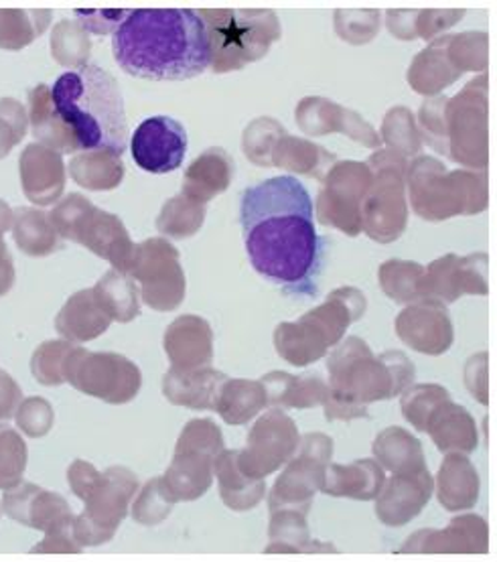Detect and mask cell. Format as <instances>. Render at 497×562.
Masks as SVG:
<instances>
[{"mask_svg":"<svg viewBox=\"0 0 497 562\" xmlns=\"http://www.w3.org/2000/svg\"><path fill=\"white\" fill-rule=\"evenodd\" d=\"M244 244L256 272L295 299L317 296L323 238L309 191L295 177H272L246 189L240 203Z\"/></svg>","mask_w":497,"mask_h":562,"instance_id":"obj_1","label":"cell"},{"mask_svg":"<svg viewBox=\"0 0 497 562\" xmlns=\"http://www.w3.org/2000/svg\"><path fill=\"white\" fill-rule=\"evenodd\" d=\"M116 64L135 78L185 81L212 67L202 16L191 9L131 11L112 40Z\"/></svg>","mask_w":497,"mask_h":562,"instance_id":"obj_2","label":"cell"},{"mask_svg":"<svg viewBox=\"0 0 497 562\" xmlns=\"http://www.w3.org/2000/svg\"><path fill=\"white\" fill-rule=\"evenodd\" d=\"M52 100L61 121L76 136L80 150L126 153L128 122L118 81L106 69L83 66L59 76Z\"/></svg>","mask_w":497,"mask_h":562,"instance_id":"obj_3","label":"cell"},{"mask_svg":"<svg viewBox=\"0 0 497 562\" xmlns=\"http://www.w3.org/2000/svg\"><path fill=\"white\" fill-rule=\"evenodd\" d=\"M329 375L327 416L350 420L365 416L370 402L386 401L408 389L415 380V368L398 351L374 358L360 337H350L329 358Z\"/></svg>","mask_w":497,"mask_h":562,"instance_id":"obj_4","label":"cell"},{"mask_svg":"<svg viewBox=\"0 0 497 562\" xmlns=\"http://www.w3.org/2000/svg\"><path fill=\"white\" fill-rule=\"evenodd\" d=\"M429 145L473 169L487 165V74L471 80L458 95H432L420 110Z\"/></svg>","mask_w":497,"mask_h":562,"instance_id":"obj_5","label":"cell"},{"mask_svg":"<svg viewBox=\"0 0 497 562\" xmlns=\"http://www.w3.org/2000/svg\"><path fill=\"white\" fill-rule=\"evenodd\" d=\"M197 13L207 31L215 74L260 61L281 40L279 14L269 9H207Z\"/></svg>","mask_w":497,"mask_h":562,"instance_id":"obj_6","label":"cell"},{"mask_svg":"<svg viewBox=\"0 0 497 562\" xmlns=\"http://www.w3.org/2000/svg\"><path fill=\"white\" fill-rule=\"evenodd\" d=\"M365 299L358 289H339L303 319L279 325L274 335L276 349L293 366L317 362L343 337L351 323L362 317Z\"/></svg>","mask_w":497,"mask_h":562,"instance_id":"obj_7","label":"cell"},{"mask_svg":"<svg viewBox=\"0 0 497 562\" xmlns=\"http://www.w3.org/2000/svg\"><path fill=\"white\" fill-rule=\"evenodd\" d=\"M406 173L413 207L429 222H443L459 214H479L487 205L485 175L447 173L443 165L430 157L415 161Z\"/></svg>","mask_w":497,"mask_h":562,"instance_id":"obj_8","label":"cell"},{"mask_svg":"<svg viewBox=\"0 0 497 562\" xmlns=\"http://www.w3.org/2000/svg\"><path fill=\"white\" fill-rule=\"evenodd\" d=\"M69 483L76 496L88 502V512L76 522V536L86 544H102L126 514L128 497L136 490L135 475L121 468L100 475L86 461H76L69 468Z\"/></svg>","mask_w":497,"mask_h":562,"instance_id":"obj_9","label":"cell"},{"mask_svg":"<svg viewBox=\"0 0 497 562\" xmlns=\"http://www.w3.org/2000/svg\"><path fill=\"white\" fill-rule=\"evenodd\" d=\"M489 37L482 31L441 35L413 59L408 67L410 88L422 95H437L465 71H487Z\"/></svg>","mask_w":497,"mask_h":562,"instance_id":"obj_10","label":"cell"},{"mask_svg":"<svg viewBox=\"0 0 497 562\" xmlns=\"http://www.w3.org/2000/svg\"><path fill=\"white\" fill-rule=\"evenodd\" d=\"M49 217L59 238L78 241L126 274L136 244L131 240L118 215L106 214L83 195L71 193Z\"/></svg>","mask_w":497,"mask_h":562,"instance_id":"obj_11","label":"cell"},{"mask_svg":"<svg viewBox=\"0 0 497 562\" xmlns=\"http://www.w3.org/2000/svg\"><path fill=\"white\" fill-rule=\"evenodd\" d=\"M372 188L362 205V228L376 241H394L406 228V162L394 150H382L370 161Z\"/></svg>","mask_w":497,"mask_h":562,"instance_id":"obj_12","label":"cell"},{"mask_svg":"<svg viewBox=\"0 0 497 562\" xmlns=\"http://www.w3.org/2000/svg\"><path fill=\"white\" fill-rule=\"evenodd\" d=\"M66 382L110 404L131 402L140 390V370L118 353H90L74 348L66 362Z\"/></svg>","mask_w":497,"mask_h":562,"instance_id":"obj_13","label":"cell"},{"mask_svg":"<svg viewBox=\"0 0 497 562\" xmlns=\"http://www.w3.org/2000/svg\"><path fill=\"white\" fill-rule=\"evenodd\" d=\"M126 274L140 284L143 301L155 311H173L185 296V277L169 241L153 238L135 246Z\"/></svg>","mask_w":497,"mask_h":562,"instance_id":"obj_14","label":"cell"},{"mask_svg":"<svg viewBox=\"0 0 497 562\" xmlns=\"http://www.w3.org/2000/svg\"><path fill=\"white\" fill-rule=\"evenodd\" d=\"M372 169L363 162H339L327 179L319 195V220L348 236L362 232V205L372 188Z\"/></svg>","mask_w":497,"mask_h":562,"instance_id":"obj_15","label":"cell"},{"mask_svg":"<svg viewBox=\"0 0 497 562\" xmlns=\"http://www.w3.org/2000/svg\"><path fill=\"white\" fill-rule=\"evenodd\" d=\"M131 153L136 165L153 175L171 173L183 165L188 153V131L171 116H150L140 122Z\"/></svg>","mask_w":497,"mask_h":562,"instance_id":"obj_16","label":"cell"},{"mask_svg":"<svg viewBox=\"0 0 497 562\" xmlns=\"http://www.w3.org/2000/svg\"><path fill=\"white\" fill-rule=\"evenodd\" d=\"M463 293H487V256H444L432 262L422 277V301L455 303Z\"/></svg>","mask_w":497,"mask_h":562,"instance_id":"obj_17","label":"cell"},{"mask_svg":"<svg viewBox=\"0 0 497 562\" xmlns=\"http://www.w3.org/2000/svg\"><path fill=\"white\" fill-rule=\"evenodd\" d=\"M298 442V430L289 416L272 411L256 423L248 439V449L238 456V465L248 473H267L279 468L286 457L295 451Z\"/></svg>","mask_w":497,"mask_h":562,"instance_id":"obj_18","label":"cell"},{"mask_svg":"<svg viewBox=\"0 0 497 562\" xmlns=\"http://www.w3.org/2000/svg\"><path fill=\"white\" fill-rule=\"evenodd\" d=\"M296 122L303 133L310 136H321L329 133H346L353 140L362 143L363 147H377L380 138L376 131L363 121L353 110L339 106L327 98L310 95L298 102Z\"/></svg>","mask_w":497,"mask_h":562,"instance_id":"obj_19","label":"cell"},{"mask_svg":"<svg viewBox=\"0 0 497 562\" xmlns=\"http://www.w3.org/2000/svg\"><path fill=\"white\" fill-rule=\"evenodd\" d=\"M2 509L16 522L45 530L47 535H57L59 530L68 528L71 520L69 506L61 497L29 483H19L7 490L2 497Z\"/></svg>","mask_w":497,"mask_h":562,"instance_id":"obj_20","label":"cell"},{"mask_svg":"<svg viewBox=\"0 0 497 562\" xmlns=\"http://www.w3.org/2000/svg\"><path fill=\"white\" fill-rule=\"evenodd\" d=\"M396 331L406 346L429 356L444 353L453 344L451 319L434 301H425L403 311L396 319Z\"/></svg>","mask_w":497,"mask_h":562,"instance_id":"obj_21","label":"cell"},{"mask_svg":"<svg viewBox=\"0 0 497 562\" xmlns=\"http://www.w3.org/2000/svg\"><path fill=\"white\" fill-rule=\"evenodd\" d=\"M19 173L27 200L37 205H52L66 188V165L61 155L39 143L29 145L21 153Z\"/></svg>","mask_w":497,"mask_h":562,"instance_id":"obj_22","label":"cell"},{"mask_svg":"<svg viewBox=\"0 0 497 562\" xmlns=\"http://www.w3.org/2000/svg\"><path fill=\"white\" fill-rule=\"evenodd\" d=\"M165 349L169 360L173 362L171 370L176 372L202 370L212 362V356H214L212 329L200 317H193V315L179 317L167 329Z\"/></svg>","mask_w":497,"mask_h":562,"instance_id":"obj_23","label":"cell"},{"mask_svg":"<svg viewBox=\"0 0 497 562\" xmlns=\"http://www.w3.org/2000/svg\"><path fill=\"white\" fill-rule=\"evenodd\" d=\"M112 319L100 307L94 289H86L69 299L55 319V329L66 341H92L106 331Z\"/></svg>","mask_w":497,"mask_h":562,"instance_id":"obj_24","label":"cell"},{"mask_svg":"<svg viewBox=\"0 0 497 562\" xmlns=\"http://www.w3.org/2000/svg\"><path fill=\"white\" fill-rule=\"evenodd\" d=\"M29 122L43 147L52 148L59 155L80 150L76 136L55 110L52 88L45 83L29 92Z\"/></svg>","mask_w":497,"mask_h":562,"instance_id":"obj_25","label":"cell"},{"mask_svg":"<svg viewBox=\"0 0 497 562\" xmlns=\"http://www.w3.org/2000/svg\"><path fill=\"white\" fill-rule=\"evenodd\" d=\"M231 171H234V162L226 150L222 148L205 150L185 173L183 195L203 205L205 201L212 200L217 193L228 189Z\"/></svg>","mask_w":497,"mask_h":562,"instance_id":"obj_26","label":"cell"},{"mask_svg":"<svg viewBox=\"0 0 497 562\" xmlns=\"http://www.w3.org/2000/svg\"><path fill=\"white\" fill-rule=\"evenodd\" d=\"M226 375L215 370H193V372H167L165 375V396L173 404L191 406V408H215V401Z\"/></svg>","mask_w":497,"mask_h":562,"instance_id":"obj_27","label":"cell"},{"mask_svg":"<svg viewBox=\"0 0 497 562\" xmlns=\"http://www.w3.org/2000/svg\"><path fill=\"white\" fill-rule=\"evenodd\" d=\"M465 16V11L451 9H418V11H388L386 25L396 40H437L447 29L455 27Z\"/></svg>","mask_w":497,"mask_h":562,"instance_id":"obj_28","label":"cell"},{"mask_svg":"<svg viewBox=\"0 0 497 562\" xmlns=\"http://www.w3.org/2000/svg\"><path fill=\"white\" fill-rule=\"evenodd\" d=\"M427 430L441 451L471 453L477 445L475 423L465 408L447 401L430 416Z\"/></svg>","mask_w":497,"mask_h":562,"instance_id":"obj_29","label":"cell"},{"mask_svg":"<svg viewBox=\"0 0 497 562\" xmlns=\"http://www.w3.org/2000/svg\"><path fill=\"white\" fill-rule=\"evenodd\" d=\"M267 401L289 408H313L327 401L329 389L317 374L289 375L284 372L264 375L262 382Z\"/></svg>","mask_w":497,"mask_h":562,"instance_id":"obj_30","label":"cell"},{"mask_svg":"<svg viewBox=\"0 0 497 562\" xmlns=\"http://www.w3.org/2000/svg\"><path fill=\"white\" fill-rule=\"evenodd\" d=\"M13 238L16 248L27 256L54 255L59 250V234L52 217L39 210L19 207L13 214Z\"/></svg>","mask_w":497,"mask_h":562,"instance_id":"obj_31","label":"cell"},{"mask_svg":"<svg viewBox=\"0 0 497 562\" xmlns=\"http://www.w3.org/2000/svg\"><path fill=\"white\" fill-rule=\"evenodd\" d=\"M267 404L269 401L262 384L250 380H226L217 394L215 411L229 425H244Z\"/></svg>","mask_w":497,"mask_h":562,"instance_id":"obj_32","label":"cell"},{"mask_svg":"<svg viewBox=\"0 0 497 562\" xmlns=\"http://www.w3.org/2000/svg\"><path fill=\"white\" fill-rule=\"evenodd\" d=\"M69 175L83 189L108 191L121 186L124 165L121 157L108 150H88L69 161Z\"/></svg>","mask_w":497,"mask_h":562,"instance_id":"obj_33","label":"cell"},{"mask_svg":"<svg viewBox=\"0 0 497 562\" xmlns=\"http://www.w3.org/2000/svg\"><path fill=\"white\" fill-rule=\"evenodd\" d=\"M94 295L112 322H133L140 313L135 282L116 268H112L100 279L94 286Z\"/></svg>","mask_w":497,"mask_h":562,"instance_id":"obj_34","label":"cell"},{"mask_svg":"<svg viewBox=\"0 0 497 562\" xmlns=\"http://www.w3.org/2000/svg\"><path fill=\"white\" fill-rule=\"evenodd\" d=\"M52 11L0 9V49L21 52L45 33L52 23Z\"/></svg>","mask_w":497,"mask_h":562,"instance_id":"obj_35","label":"cell"},{"mask_svg":"<svg viewBox=\"0 0 497 562\" xmlns=\"http://www.w3.org/2000/svg\"><path fill=\"white\" fill-rule=\"evenodd\" d=\"M334 157L325 148L313 145L310 140H301L291 134H283L272 150L270 165L283 167L295 173H307L310 177H323L327 165Z\"/></svg>","mask_w":497,"mask_h":562,"instance_id":"obj_36","label":"cell"},{"mask_svg":"<svg viewBox=\"0 0 497 562\" xmlns=\"http://www.w3.org/2000/svg\"><path fill=\"white\" fill-rule=\"evenodd\" d=\"M92 54V41L78 21H61L52 33V55L59 66L80 69L88 66Z\"/></svg>","mask_w":497,"mask_h":562,"instance_id":"obj_37","label":"cell"},{"mask_svg":"<svg viewBox=\"0 0 497 562\" xmlns=\"http://www.w3.org/2000/svg\"><path fill=\"white\" fill-rule=\"evenodd\" d=\"M422 277L425 268L415 262L391 260L380 268L382 291L396 303L422 301Z\"/></svg>","mask_w":497,"mask_h":562,"instance_id":"obj_38","label":"cell"},{"mask_svg":"<svg viewBox=\"0 0 497 562\" xmlns=\"http://www.w3.org/2000/svg\"><path fill=\"white\" fill-rule=\"evenodd\" d=\"M203 215L205 212L202 203L189 200L181 193L179 198L165 203L161 215L157 220V228L173 238H188L202 228Z\"/></svg>","mask_w":497,"mask_h":562,"instance_id":"obj_39","label":"cell"},{"mask_svg":"<svg viewBox=\"0 0 497 562\" xmlns=\"http://www.w3.org/2000/svg\"><path fill=\"white\" fill-rule=\"evenodd\" d=\"M374 451L380 459H384L388 468H398V465L413 469L425 468L420 442L398 427L384 430L376 439Z\"/></svg>","mask_w":497,"mask_h":562,"instance_id":"obj_40","label":"cell"},{"mask_svg":"<svg viewBox=\"0 0 497 562\" xmlns=\"http://www.w3.org/2000/svg\"><path fill=\"white\" fill-rule=\"evenodd\" d=\"M71 341H47L37 348L31 360V372L43 386H59L66 382V362L71 349Z\"/></svg>","mask_w":497,"mask_h":562,"instance_id":"obj_41","label":"cell"},{"mask_svg":"<svg viewBox=\"0 0 497 562\" xmlns=\"http://www.w3.org/2000/svg\"><path fill=\"white\" fill-rule=\"evenodd\" d=\"M27 468V445L16 430L0 425V490H11L23 480Z\"/></svg>","mask_w":497,"mask_h":562,"instance_id":"obj_42","label":"cell"},{"mask_svg":"<svg viewBox=\"0 0 497 562\" xmlns=\"http://www.w3.org/2000/svg\"><path fill=\"white\" fill-rule=\"evenodd\" d=\"M384 140L394 148V153L417 155L420 153V134L417 122L408 108H392L382 126Z\"/></svg>","mask_w":497,"mask_h":562,"instance_id":"obj_43","label":"cell"},{"mask_svg":"<svg viewBox=\"0 0 497 562\" xmlns=\"http://www.w3.org/2000/svg\"><path fill=\"white\" fill-rule=\"evenodd\" d=\"M447 401H449L447 390L425 384L404 394L403 413L410 425H415L418 430H427L430 416L434 415V411Z\"/></svg>","mask_w":497,"mask_h":562,"instance_id":"obj_44","label":"cell"},{"mask_svg":"<svg viewBox=\"0 0 497 562\" xmlns=\"http://www.w3.org/2000/svg\"><path fill=\"white\" fill-rule=\"evenodd\" d=\"M380 16V11H337L336 33L350 45H365L376 40Z\"/></svg>","mask_w":497,"mask_h":562,"instance_id":"obj_45","label":"cell"},{"mask_svg":"<svg viewBox=\"0 0 497 562\" xmlns=\"http://www.w3.org/2000/svg\"><path fill=\"white\" fill-rule=\"evenodd\" d=\"M283 126L272 119H258L244 133V150L248 159L258 165H270L272 150L283 136Z\"/></svg>","mask_w":497,"mask_h":562,"instance_id":"obj_46","label":"cell"},{"mask_svg":"<svg viewBox=\"0 0 497 562\" xmlns=\"http://www.w3.org/2000/svg\"><path fill=\"white\" fill-rule=\"evenodd\" d=\"M27 110L13 98L0 100V159H4L27 134Z\"/></svg>","mask_w":497,"mask_h":562,"instance_id":"obj_47","label":"cell"},{"mask_svg":"<svg viewBox=\"0 0 497 562\" xmlns=\"http://www.w3.org/2000/svg\"><path fill=\"white\" fill-rule=\"evenodd\" d=\"M54 425V408L52 404L43 398H27V401H21V404L16 406V427L23 430L27 437H43L52 430Z\"/></svg>","mask_w":497,"mask_h":562,"instance_id":"obj_48","label":"cell"},{"mask_svg":"<svg viewBox=\"0 0 497 562\" xmlns=\"http://www.w3.org/2000/svg\"><path fill=\"white\" fill-rule=\"evenodd\" d=\"M131 11H104V9H94V11H76L78 23L86 33H95V35H108L116 33L121 27L122 21L128 16Z\"/></svg>","mask_w":497,"mask_h":562,"instance_id":"obj_49","label":"cell"},{"mask_svg":"<svg viewBox=\"0 0 497 562\" xmlns=\"http://www.w3.org/2000/svg\"><path fill=\"white\" fill-rule=\"evenodd\" d=\"M487 356H475L465 368V384L470 386L475 398L487 404Z\"/></svg>","mask_w":497,"mask_h":562,"instance_id":"obj_50","label":"cell"},{"mask_svg":"<svg viewBox=\"0 0 497 562\" xmlns=\"http://www.w3.org/2000/svg\"><path fill=\"white\" fill-rule=\"evenodd\" d=\"M23 401L19 384L4 370H0V420H9Z\"/></svg>","mask_w":497,"mask_h":562,"instance_id":"obj_51","label":"cell"},{"mask_svg":"<svg viewBox=\"0 0 497 562\" xmlns=\"http://www.w3.org/2000/svg\"><path fill=\"white\" fill-rule=\"evenodd\" d=\"M14 265L13 256L9 252L4 240H0V296L7 295L13 289Z\"/></svg>","mask_w":497,"mask_h":562,"instance_id":"obj_52","label":"cell"},{"mask_svg":"<svg viewBox=\"0 0 497 562\" xmlns=\"http://www.w3.org/2000/svg\"><path fill=\"white\" fill-rule=\"evenodd\" d=\"M13 214L14 212L9 207V203L0 200V240H2V236L11 229V226H13Z\"/></svg>","mask_w":497,"mask_h":562,"instance_id":"obj_53","label":"cell"},{"mask_svg":"<svg viewBox=\"0 0 497 562\" xmlns=\"http://www.w3.org/2000/svg\"><path fill=\"white\" fill-rule=\"evenodd\" d=\"M0 514H2V509H0Z\"/></svg>","mask_w":497,"mask_h":562,"instance_id":"obj_54","label":"cell"}]
</instances>
